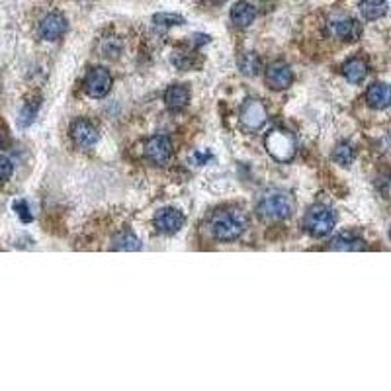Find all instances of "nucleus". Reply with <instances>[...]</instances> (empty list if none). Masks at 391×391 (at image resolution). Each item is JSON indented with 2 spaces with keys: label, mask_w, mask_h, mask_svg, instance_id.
<instances>
[{
  "label": "nucleus",
  "mask_w": 391,
  "mask_h": 391,
  "mask_svg": "<svg viewBox=\"0 0 391 391\" xmlns=\"http://www.w3.org/2000/svg\"><path fill=\"white\" fill-rule=\"evenodd\" d=\"M329 32L342 41H358L362 36V25L355 18H337L329 24Z\"/></svg>",
  "instance_id": "12"
},
{
  "label": "nucleus",
  "mask_w": 391,
  "mask_h": 391,
  "mask_svg": "<svg viewBox=\"0 0 391 391\" xmlns=\"http://www.w3.org/2000/svg\"><path fill=\"white\" fill-rule=\"evenodd\" d=\"M332 159H335V162H339L341 167H350L356 159L355 147L350 143H339L332 151Z\"/></svg>",
  "instance_id": "19"
},
{
  "label": "nucleus",
  "mask_w": 391,
  "mask_h": 391,
  "mask_svg": "<svg viewBox=\"0 0 391 391\" xmlns=\"http://www.w3.org/2000/svg\"><path fill=\"white\" fill-rule=\"evenodd\" d=\"M112 88L110 71H106L104 67H94L90 69L85 78V90L88 96L104 98Z\"/></svg>",
  "instance_id": "6"
},
{
  "label": "nucleus",
  "mask_w": 391,
  "mask_h": 391,
  "mask_svg": "<svg viewBox=\"0 0 391 391\" xmlns=\"http://www.w3.org/2000/svg\"><path fill=\"white\" fill-rule=\"evenodd\" d=\"M239 69L244 76H257L258 71H260V59H258L257 53H244L239 59Z\"/></svg>",
  "instance_id": "21"
},
{
  "label": "nucleus",
  "mask_w": 391,
  "mask_h": 391,
  "mask_svg": "<svg viewBox=\"0 0 391 391\" xmlns=\"http://www.w3.org/2000/svg\"><path fill=\"white\" fill-rule=\"evenodd\" d=\"M71 137H73L74 145L81 149H90L98 143L100 134H98L96 125L88 120H76L71 125Z\"/></svg>",
  "instance_id": "11"
},
{
  "label": "nucleus",
  "mask_w": 391,
  "mask_h": 391,
  "mask_svg": "<svg viewBox=\"0 0 391 391\" xmlns=\"http://www.w3.org/2000/svg\"><path fill=\"white\" fill-rule=\"evenodd\" d=\"M390 86L385 83H374L368 86L366 102L374 110H385L390 106Z\"/></svg>",
  "instance_id": "13"
},
{
  "label": "nucleus",
  "mask_w": 391,
  "mask_h": 391,
  "mask_svg": "<svg viewBox=\"0 0 391 391\" xmlns=\"http://www.w3.org/2000/svg\"><path fill=\"white\" fill-rule=\"evenodd\" d=\"M67 18L63 14L51 12L47 14L41 22H39V28H37V34L43 41H57L59 37L65 36L67 32Z\"/></svg>",
  "instance_id": "9"
},
{
  "label": "nucleus",
  "mask_w": 391,
  "mask_h": 391,
  "mask_svg": "<svg viewBox=\"0 0 391 391\" xmlns=\"http://www.w3.org/2000/svg\"><path fill=\"white\" fill-rule=\"evenodd\" d=\"M0 145H2V135H0Z\"/></svg>",
  "instance_id": "26"
},
{
  "label": "nucleus",
  "mask_w": 391,
  "mask_h": 391,
  "mask_svg": "<svg viewBox=\"0 0 391 391\" xmlns=\"http://www.w3.org/2000/svg\"><path fill=\"white\" fill-rule=\"evenodd\" d=\"M213 2H215V4H223L225 0H213Z\"/></svg>",
  "instance_id": "25"
},
{
  "label": "nucleus",
  "mask_w": 391,
  "mask_h": 391,
  "mask_svg": "<svg viewBox=\"0 0 391 391\" xmlns=\"http://www.w3.org/2000/svg\"><path fill=\"white\" fill-rule=\"evenodd\" d=\"M239 120L246 131H258L268 120V110L258 98H246L239 110Z\"/></svg>",
  "instance_id": "5"
},
{
  "label": "nucleus",
  "mask_w": 391,
  "mask_h": 391,
  "mask_svg": "<svg viewBox=\"0 0 391 391\" xmlns=\"http://www.w3.org/2000/svg\"><path fill=\"white\" fill-rule=\"evenodd\" d=\"M257 18V8L249 0H239L231 8V22L237 28H249Z\"/></svg>",
  "instance_id": "14"
},
{
  "label": "nucleus",
  "mask_w": 391,
  "mask_h": 391,
  "mask_svg": "<svg viewBox=\"0 0 391 391\" xmlns=\"http://www.w3.org/2000/svg\"><path fill=\"white\" fill-rule=\"evenodd\" d=\"M342 74H344V78H346L348 83H352V85L362 83L368 74L366 61H364V59H360V57H352V59H348V61L342 65Z\"/></svg>",
  "instance_id": "16"
},
{
  "label": "nucleus",
  "mask_w": 391,
  "mask_h": 391,
  "mask_svg": "<svg viewBox=\"0 0 391 391\" xmlns=\"http://www.w3.org/2000/svg\"><path fill=\"white\" fill-rule=\"evenodd\" d=\"M12 162L10 159H6V157H0V182H4V180H8L10 176H12Z\"/></svg>",
  "instance_id": "24"
},
{
  "label": "nucleus",
  "mask_w": 391,
  "mask_h": 391,
  "mask_svg": "<svg viewBox=\"0 0 391 391\" xmlns=\"http://www.w3.org/2000/svg\"><path fill=\"white\" fill-rule=\"evenodd\" d=\"M335 213L332 209L323 206V204H315L307 209L304 215V227L309 235L313 237H327L332 229H335Z\"/></svg>",
  "instance_id": "4"
},
{
  "label": "nucleus",
  "mask_w": 391,
  "mask_h": 391,
  "mask_svg": "<svg viewBox=\"0 0 391 391\" xmlns=\"http://www.w3.org/2000/svg\"><path fill=\"white\" fill-rule=\"evenodd\" d=\"M332 251H364L366 249V243L355 235V233H341L337 237H332V241L329 244Z\"/></svg>",
  "instance_id": "17"
},
{
  "label": "nucleus",
  "mask_w": 391,
  "mask_h": 391,
  "mask_svg": "<svg viewBox=\"0 0 391 391\" xmlns=\"http://www.w3.org/2000/svg\"><path fill=\"white\" fill-rule=\"evenodd\" d=\"M114 249L116 251H139L141 249V241L135 237L131 231H122L116 239H114Z\"/></svg>",
  "instance_id": "20"
},
{
  "label": "nucleus",
  "mask_w": 391,
  "mask_h": 391,
  "mask_svg": "<svg viewBox=\"0 0 391 391\" xmlns=\"http://www.w3.org/2000/svg\"><path fill=\"white\" fill-rule=\"evenodd\" d=\"M264 81H266L268 88L276 90V92H280V90H288L293 83L292 69H290L286 63H282V61L272 63L270 67H266Z\"/></svg>",
  "instance_id": "8"
},
{
  "label": "nucleus",
  "mask_w": 391,
  "mask_h": 391,
  "mask_svg": "<svg viewBox=\"0 0 391 391\" xmlns=\"http://www.w3.org/2000/svg\"><path fill=\"white\" fill-rule=\"evenodd\" d=\"M145 157L153 165H167L172 157V143L169 137L165 135H153L149 137L145 143Z\"/></svg>",
  "instance_id": "7"
},
{
  "label": "nucleus",
  "mask_w": 391,
  "mask_h": 391,
  "mask_svg": "<svg viewBox=\"0 0 391 391\" xmlns=\"http://www.w3.org/2000/svg\"><path fill=\"white\" fill-rule=\"evenodd\" d=\"M209 229L213 239L223 241V243H231L235 239H239L246 229V220L241 211L237 209H223L218 211L211 221H209Z\"/></svg>",
  "instance_id": "1"
},
{
  "label": "nucleus",
  "mask_w": 391,
  "mask_h": 391,
  "mask_svg": "<svg viewBox=\"0 0 391 391\" xmlns=\"http://www.w3.org/2000/svg\"><path fill=\"white\" fill-rule=\"evenodd\" d=\"M14 211L20 215V220L24 221V223H30V221L34 220V218H32V211H30V208H28V202H25V200H16V202H14Z\"/></svg>",
  "instance_id": "23"
},
{
  "label": "nucleus",
  "mask_w": 391,
  "mask_h": 391,
  "mask_svg": "<svg viewBox=\"0 0 391 391\" xmlns=\"http://www.w3.org/2000/svg\"><path fill=\"white\" fill-rule=\"evenodd\" d=\"M153 22L160 30H169V28H174V25H182L184 18L180 14H169V12H159L153 16Z\"/></svg>",
  "instance_id": "22"
},
{
  "label": "nucleus",
  "mask_w": 391,
  "mask_h": 391,
  "mask_svg": "<svg viewBox=\"0 0 391 391\" xmlns=\"http://www.w3.org/2000/svg\"><path fill=\"white\" fill-rule=\"evenodd\" d=\"M266 153L278 162H290L297 153V139L284 127H272L264 137Z\"/></svg>",
  "instance_id": "3"
},
{
  "label": "nucleus",
  "mask_w": 391,
  "mask_h": 391,
  "mask_svg": "<svg viewBox=\"0 0 391 391\" xmlns=\"http://www.w3.org/2000/svg\"><path fill=\"white\" fill-rule=\"evenodd\" d=\"M293 211L292 194L284 190H272L268 194L260 198L257 206V213L260 220L264 221H282L288 220Z\"/></svg>",
  "instance_id": "2"
},
{
  "label": "nucleus",
  "mask_w": 391,
  "mask_h": 391,
  "mask_svg": "<svg viewBox=\"0 0 391 391\" xmlns=\"http://www.w3.org/2000/svg\"><path fill=\"white\" fill-rule=\"evenodd\" d=\"M165 102L167 108L172 112H180L188 106L190 102V88L186 85H172L167 92H165Z\"/></svg>",
  "instance_id": "15"
},
{
  "label": "nucleus",
  "mask_w": 391,
  "mask_h": 391,
  "mask_svg": "<svg viewBox=\"0 0 391 391\" xmlns=\"http://www.w3.org/2000/svg\"><path fill=\"white\" fill-rule=\"evenodd\" d=\"M360 12L366 20H379L388 14V0H362Z\"/></svg>",
  "instance_id": "18"
},
{
  "label": "nucleus",
  "mask_w": 391,
  "mask_h": 391,
  "mask_svg": "<svg viewBox=\"0 0 391 391\" xmlns=\"http://www.w3.org/2000/svg\"><path fill=\"white\" fill-rule=\"evenodd\" d=\"M155 227L162 235H176L184 227L182 211L176 208H162L155 215Z\"/></svg>",
  "instance_id": "10"
}]
</instances>
